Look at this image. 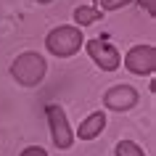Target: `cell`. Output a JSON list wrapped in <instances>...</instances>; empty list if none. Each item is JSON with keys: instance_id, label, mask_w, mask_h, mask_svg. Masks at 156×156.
I'll list each match as a JSON object with an SVG mask.
<instances>
[{"instance_id": "7a4b0ae2", "label": "cell", "mask_w": 156, "mask_h": 156, "mask_svg": "<svg viewBox=\"0 0 156 156\" xmlns=\"http://www.w3.org/2000/svg\"><path fill=\"white\" fill-rule=\"evenodd\" d=\"M82 42H85V34L80 27L64 24V27H56V29L48 32L45 48H48L50 56H56V58H72L74 53H80Z\"/></svg>"}, {"instance_id": "8fae6325", "label": "cell", "mask_w": 156, "mask_h": 156, "mask_svg": "<svg viewBox=\"0 0 156 156\" xmlns=\"http://www.w3.org/2000/svg\"><path fill=\"white\" fill-rule=\"evenodd\" d=\"M19 156H48V151H45V148H40V146H29V148H24Z\"/></svg>"}, {"instance_id": "277c9868", "label": "cell", "mask_w": 156, "mask_h": 156, "mask_svg": "<svg viewBox=\"0 0 156 156\" xmlns=\"http://www.w3.org/2000/svg\"><path fill=\"white\" fill-rule=\"evenodd\" d=\"M85 50H87V56L93 58V64L98 66L101 72H116L119 64H122L119 50H116L108 40H103V37H93V40H87V42H85Z\"/></svg>"}, {"instance_id": "52a82bcc", "label": "cell", "mask_w": 156, "mask_h": 156, "mask_svg": "<svg viewBox=\"0 0 156 156\" xmlns=\"http://www.w3.org/2000/svg\"><path fill=\"white\" fill-rule=\"evenodd\" d=\"M103 127H106V114L103 111H93L90 116H85V122H80L77 138L80 140H93V138H98L101 132H103Z\"/></svg>"}, {"instance_id": "3957f363", "label": "cell", "mask_w": 156, "mask_h": 156, "mask_svg": "<svg viewBox=\"0 0 156 156\" xmlns=\"http://www.w3.org/2000/svg\"><path fill=\"white\" fill-rule=\"evenodd\" d=\"M45 119H48V127H50V138L56 143V148L66 151V148L74 146V132L66 122V111L58 103H48L45 106Z\"/></svg>"}, {"instance_id": "5b68a950", "label": "cell", "mask_w": 156, "mask_h": 156, "mask_svg": "<svg viewBox=\"0 0 156 156\" xmlns=\"http://www.w3.org/2000/svg\"><path fill=\"white\" fill-rule=\"evenodd\" d=\"M124 69L138 77H148L156 69V48L154 45H132L124 56Z\"/></svg>"}, {"instance_id": "6da1fadb", "label": "cell", "mask_w": 156, "mask_h": 156, "mask_svg": "<svg viewBox=\"0 0 156 156\" xmlns=\"http://www.w3.org/2000/svg\"><path fill=\"white\" fill-rule=\"evenodd\" d=\"M45 72H48V61L34 50H27V53L16 56V61L11 64V77L21 87H37L45 80Z\"/></svg>"}, {"instance_id": "ba28073f", "label": "cell", "mask_w": 156, "mask_h": 156, "mask_svg": "<svg viewBox=\"0 0 156 156\" xmlns=\"http://www.w3.org/2000/svg\"><path fill=\"white\" fill-rule=\"evenodd\" d=\"M98 19H101V11L95 8V5H77V8H74V21H77L80 29H82V27L95 24Z\"/></svg>"}, {"instance_id": "4fadbf2b", "label": "cell", "mask_w": 156, "mask_h": 156, "mask_svg": "<svg viewBox=\"0 0 156 156\" xmlns=\"http://www.w3.org/2000/svg\"><path fill=\"white\" fill-rule=\"evenodd\" d=\"M37 3H50V0H37Z\"/></svg>"}, {"instance_id": "30bf717a", "label": "cell", "mask_w": 156, "mask_h": 156, "mask_svg": "<svg viewBox=\"0 0 156 156\" xmlns=\"http://www.w3.org/2000/svg\"><path fill=\"white\" fill-rule=\"evenodd\" d=\"M132 0H101V11H119L124 5H130Z\"/></svg>"}, {"instance_id": "7c38bea8", "label": "cell", "mask_w": 156, "mask_h": 156, "mask_svg": "<svg viewBox=\"0 0 156 156\" xmlns=\"http://www.w3.org/2000/svg\"><path fill=\"white\" fill-rule=\"evenodd\" d=\"M140 8H146L148 16H156V0H140Z\"/></svg>"}, {"instance_id": "9c48e42d", "label": "cell", "mask_w": 156, "mask_h": 156, "mask_svg": "<svg viewBox=\"0 0 156 156\" xmlns=\"http://www.w3.org/2000/svg\"><path fill=\"white\" fill-rule=\"evenodd\" d=\"M116 156H146L143 154V148L138 143H132V140H119L116 143Z\"/></svg>"}, {"instance_id": "8992f818", "label": "cell", "mask_w": 156, "mask_h": 156, "mask_svg": "<svg viewBox=\"0 0 156 156\" xmlns=\"http://www.w3.org/2000/svg\"><path fill=\"white\" fill-rule=\"evenodd\" d=\"M138 101L140 95L132 85H114L103 93V106L111 108V111H130Z\"/></svg>"}]
</instances>
